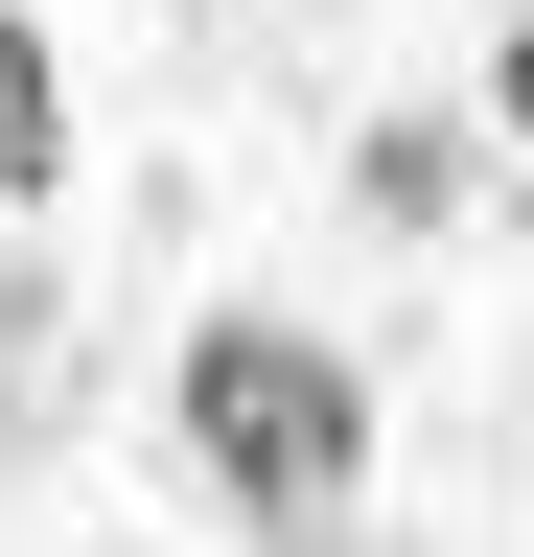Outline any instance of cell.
Segmentation results:
<instances>
[{"mask_svg":"<svg viewBox=\"0 0 534 557\" xmlns=\"http://www.w3.org/2000/svg\"><path fill=\"white\" fill-rule=\"evenodd\" d=\"M163 442L256 557H349L372 534V348L302 325V302H210L163 348Z\"/></svg>","mask_w":534,"mask_h":557,"instance_id":"1","label":"cell"},{"mask_svg":"<svg viewBox=\"0 0 534 557\" xmlns=\"http://www.w3.org/2000/svg\"><path fill=\"white\" fill-rule=\"evenodd\" d=\"M464 163H488V116H464V94H419V116H372V139H349V209H372V233H442V209H464Z\"/></svg>","mask_w":534,"mask_h":557,"instance_id":"2","label":"cell"},{"mask_svg":"<svg viewBox=\"0 0 534 557\" xmlns=\"http://www.w3.org/2000/svg\"><path fill=\"white\" fill-rule=\"evenodd\" d=\"M47 186H71V47L0 0V209H47Z\"/></svg>","mask_w":534,"mask_h":557,"instance_id":"3","label":"cell"},{"mask_svg":"<svg viewBox=\"0 0 534 557\" xmlns=\"http://www.w3.org/2000/svg\"><path fill=\"white\" fill-rule=\"evenodd\" d=\"M464 116H488V139H511V163H534V0H511V24H488V70H464Z\"/></svg>","mask_w":534,"mask_h":557,"instance_id":"4","label":"cell"}]
</instances>
